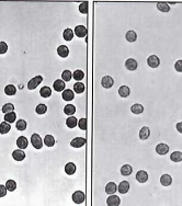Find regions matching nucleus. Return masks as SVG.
<instances>
[{
  "mask_svg": "<svg viewBox=\"0 0 182 206\" xmlns=\"http://www.w3.org/2000/svg\"><path fill=\"white\" fill-rule=\"evenodd\" d=\"M10 130H11V125H10V123L8 122H2L1 124H0V134H7V133L10 132Z\"/></svg>",
  "mask_w": 182,
  "mask_h": 206,
  "instance_id": "22",
  "label": "nucleus"
},
{
  "mask_svg": "<svg viewBox=\"0 0 182 206\" xmlns=\"http://www.w3.org/2000/svg\"><path fill=\"white\" fill-rule=\"evenodd\" d=\"M57 54L63 58H66L69 55V49L66 45H60L57 47Z\"/></svg>",
  "mask_w": 182,
  "mask_h": 206,
  "instance_id": "14",
  "label": "nucleus"
},
{
  "mask_svg": "<svg viewBox=\"0 0 182 206\" xmlns=\"http://www.w3.org/2000/svg\"><path fill=\"white\" fill-rule=\"evenodd\" d=\"M149 136H150V130L147 126L141 127V131H139V138L141 140H146Z\"/></svg>",
  "mask_w": 182,
  "mask_h": 206,
  "instance_id": "15",
  "label": "nucleus"
},
{
  "mask_svg": "<svg viewBox=\"0 0 182 206\" xmlns=\"http://www.w3.org/2000/svg\"><path fill=\"white\" fill-rule=\"evenodd\" d=\"M101 84H102L103 88L110 89V88H112L113 84H114V80L112 79V77L106 76V77H103L102 79H101Z\"/></svg>",
  "mask_w": 182,
  "mask_h": 206,
  "instance_id": "7",
  "label": "nucleus"
},
{
  "mask_svg": "<svg viewBox=\"0 0 182 206\" xmlns=\"http://www.w3.org/2000/svg\"><path fill=\"white\" fill-rule=\"evenodd\" d=\"M44 144L47 147H53L55 145V138L52 135H46L44 138Z\"/></svg>",
  "mask_w": 182,
  "mask_h": 206,
  "instance_id": "32",
  "label": "nucleus"
},
{
  "mask_svg": "<svg viewBox=\"0 0 182 206\" xmlns=\"http://www.w3.org/2000/svg\"><path fill=\"white\" fill-rule=\"evenodd\" d=\"M74 32L78 37H84L87 35V28L84 27V25H77L75 28Z\"/></svg>",
  "mask_w": 182,
  "mask_h": 206,
  "instance_id": "12",
  "label": "nucleus"
},
{
  "mask_svg": "<svg viewBox=\"0 0 182 206\" xmlns=\"http://www.w3.org/2000/svg\"><path fill=\"white\" fill-rule=\"evenodd\" d=\"M156 152L160 155V156H165V155H167L169 152V146L167 144H162V143L158 144L156 146Z\"/></svg>",
  "mask_w": 182,
  "mask_h": 206,
  "instance_id": "5",
  "label": "nucleus"
},
{
  "mask_svg": "<svg viewBox=\"0 0 182 206\" xmlns=\"http://www.w3.org/2000/svg\"><path fill=\"white\" fill-rule=\"evenodd\" d=\"M6 187H7L8 191L13 192L17 189V183H15V181H13V180H8L7 182H6Z\"/></svg>",
  "mask_w": 182,
  "mask_h": 206,
  "instance_id": "38",
  "label": "nucleus"
},
{
  "mask_svg": "<svg viewBox=\"0 0 182 206\" xmlns=\"http://www.w3.org/2000/svg\"><path fill=\"white\" fill-rule=\"evenodd\" d=\"M129 93H131V90H129V88L127 86H122V87H120V89H119V94H120L122 98H126V97H128Z\"/></svg>",
  "mask_w": 182,
  "mask_h": 206,
  "instance_id": "27",
  "label": "nucleus"
},
{
  "mask_svg": "<svg viewBox=\"0 0 182 206\" xmlns=\"http://www.w3.org/2000/svg\"><path fill=\"white\" fill-rule=\"evenodd\" d=\"M137 66H138V64H137V62L134 58H128V59H126V62H125V67H126V69L131 70V71L136 70Z\"/></svg>",
  "mask_w": 182,
  "mask_h": 206,
  "instance_id": "9",
  "label": "nucleus"
},
{
  "mask_svg": "<svg viewBox=\"0 0 182 206\" xmlns=\"http://www.w3.org/2000/svg\"><path fill=\"white\" fill-rule=\"evenodd\" d=\"M17 118V114H15L13 111L12 112H8L5 114V121L8 123H13Z\"/></svg>",
  "mask_w": 182,
  "mask_h": 206,
  "instance_id": "29",
  "label": "nucleus"
},
{
  "mask_svg": "<svg viewBox=\"0 0 182 206\" xmlns=\"http://www.w3.org/2000/svg\"><path fill=\"white\" fill-rule=\"evenodd\" d=\"M75 112H76V108H75L74 104H67V105L64 108V113L66 115H74Z\"/></svg>",
  "mask_w": 182,
  "mask_h": 206,
  "instance_id": "30",
  "label": "nucleus"
},
{
  "mask_svg": "<svg viewBox=\"0 0 182 206\" xmlns=\"http://www.w3.org/2000/svg\"><path fill=\"white\" fill-rule=\"evenodd\" d=\"M63 99H64L65 101H72V99H74V91L72 90H70V89H66V90H64L63 91V94H62Z\"/></svg>",
  "mask_w": 182,
  "mask_h": 206,
  "instance_id": "20",
  "label": "nucleus"
},
{
  "mask_svg": "<svg viewBox=\"0 0 182 206\" xmlns=\"http://www.w3.org/2000/svg\"><path fill=\"white\" fill-rule=\"evenodd\" d=\"M118 190V187L114 182H109L108 184L106 185V194H114L115 192Z\"/></svg>",
  "mask_w": 182,
  "mask_h": 206,
  "instance_id": "19",
  "label": "nucleus"
},
{
  "mask_svg": "<svg viewBox=\"0 0 182 206\" xmlns=\"http://www.w3.org/2000/svg\"><path fill=\"white\" fill-rule=\"evenodd\" d=\"M118 190L121 194H125V193H127L129 190V183L127 182V181H122V182L119 184Z\"/></svg>",
  "mask_w": 182,
  "mask_h": 206,
  "instance_id": "16",
  "label": "nucleus"
},
{
  "mask_svg": "<svg viewBox=\"0 0 182 206\" xmlns=\"http://www.w3.org/2000/svg\"><path fill=\"white\" fill-rule=\"evenodd\" d=\"M7 50H8L7 43H5V42H0V54L7 53Z\"/></svg>",
  "mask_w": 182,
  "mask_h": 206,
  "instance_id": "45",
  "label": "nucleus"
},
{
  "mask_svg": "<svg viewBox=\"0 0 182 206\" xmlns=\"http://www.w3.org/2000/svg\"><path fill=\"white\" fill-rule=\"evenodd\" d=\"M147 64L150 68H157L160 65V59H159L158 56L156 55H150L147 58Z\"/></svg>",
  "mask_w": 182,
  "mask_h": 206,
  "instance_id": "4",
  "label": "nucleus"
},
{
  "mask_svg": "<svg viewBox=\"0 0 182 206\" xmlns=\"http://www.w3.org/2000/svg\"><path fill=\"white\" fill-rule=\"evenodd\" d=\"M63 37L65 38V41H72L74 38V31L72 29H66L63 32Z\"/></svg>",
  "mask_w": 182,
  "mask_h": 206,
  "instance_id": "24",
  "label": "nucleus"
},
{
  "mask_svg": "<svg viewBox=\"0 0 182 206\" xmlns=\"http://www.w3.org/2000/svg\"><path fill=\"white\" fill-rule=\"evenodd\" d=\"M160 183L163 185V187H169V185L172 183V178H171V175L169 174H163L161 175L160 178Z\"/></svg>",
  "mask_w": 182,
  "mask_h": 206,
  "instance_id": "18",
  "label": "nucleus"
},
{
  "mask_svg": "<svg viewBox=\"0 0 182 206\" xmlns=\"http://www.w3.org/2000/svg\"><path fill=\"white\" fill-rule=\"evenodd\" d=\"M125 37H126V40L128 42L133 43V42H135L137 40V34L135 33V31H128L125 34Z\"/></svg>",
  "mask_w": 182,
  "mask_h": 206,
  "instance_id": "34",
  "label": "nucleus"
},
{
  "mask_svg": "<svg viewBox=\"0 0 182 206\" xmlns=\"http://www.w3.org/2000/svg\"><path fill=\"white\" fill-rule=\"evenodd\" d=\"M170 160L173 162H180L182 161V152L180 151H173L170 155Z\"/></svg>",
  "mask_w": 182,
  "mask_h": 206,
  "instance_id": "26",
  "label": "nucleus"
},
{
  "mask_svg": "<svg viewBox=\"0 0 182 206\" xmlns=\"http://www.w3.org/2000/svg\"><path fill=\"white\" fill-rule=\"evenodd\" d=\"M177 130H178V132L182 134V122H180L177 124Z\"/></svg>",
  "mask_w": 182,
  "mask_h": 206,
  "instance_id": "48",
  "label": "nucleus"
},
{
  "mask_svg": "<svg viewBox=\"0 0 182 206\" xmlns=\"http://www.w3.org/2000/svg\"><path fill=\"white\" fill-rule=\"evenodd\" d=\"M7 187H6V185H2L0 184V197H3L7 195Z\"/></svg>",
  "mask_w": 182,
  "mask_h": 206,
  "instance_id": "46",
  "label": "nucleus"
},
{
  "mask_svg": "<svg viewBox=\"0 0 182 206\" xmlns=\"http://www.w3.org/2000/svg\"><path fill=\"white\" fill-rule=\"evenodd\" d=\"M12 158L15 159V161H22L25 158V152H24L22 149H17V150L12 151Z\"/></svg>",
  "mask_w": 182,
  "mask_h": 206,
  "instance_id": "8",
  "label": "nucleus"
},
{
  "mask_svg": "<svg viewBox=\"0 0 182 206\" xmlns=\"http://www.w3.org/2000/svg\"><path fill=\"white\" fill-rule=\"evenodd\" d=\"M40 94H41V97H43V98H48V97H50V94H52V90H50V87L45 86L43 87V88H41Z\"/></svg>",
  "mask_w": 182,
  "mask_h": 206,
  "instance_id": "33",
  "label": "nucleus"
},
{
  "mask_svg": "<svg viewBox=\"0 0 182 206\" xmlns=\"http://www.w3.org/2000/svg\"><path fill=\"white\" fill-rule=\"evenodd\" d=\"M72 77H74V79L77 80V81H81L82 79L84 78V74L82 70H79L77 69L74 71V74H72Z\"/></svg>",
  "mask_w": 182,
  "mask_h": 206,
  "instance_id": "35",
  "label": "nucleus"
},
{
  "mask_svg": "<svg viewBox=\"0 0 182 206\" xmlns=\"http://www.w3.org/2000/svg\"><path fill=\"white\" fill-rule=\"evenodd\" d=\"M66 125H67V127H69V128H74V127H76L77 125H78V120H77L75 116L70 115L69 118L66 120Z\"/></svg>",
  "mask_w": 182,
  "mask_h": 206,
  "instance_id": "21",
  "label": "nucleus"
},
{
  "mask_svg": "<svg viewBox=\"0 0 182 206\" xmlns=\"http://www.w3.org/2000/svg\"><path fill=\"white\" fill-rule=\"evenodd\" d=\"M84 144H86V139L84 137H76L70 141V146L74 147V148H80Z\"/></svg>",
  "mask_w": 182,
  "mask_h": 206,
  "instance_id": "6",
  "label": "nucleus"
},
{
  "mask_svg": "<svg viewBox=\"0 0 182 206\" xmlns=\"http://www.w3.org/2000/svg\"><path fill=\"white\" fill-rule=\"evenodd\" d=\"M27 122L24 120H19L17 123H15V127H17V130L18 131H24V130H27Z\"/></svg>",
  "mask_w": 182,
  "mask_h": 206,
  "instance_id": "39",
  "label": "nucleus"
},
{
  "mask_svg": "<svg viewBox=\"0 0 182 206\" xmlns=\"http://www.w3.org/2000/svg\"><path fill=\"white\" fill-rule=\"evenodd\" d=\"M78 126L81 131H86L87 130V118H82L78 121Z\"/></svg>",
  "mask_w": 182,
  "mask_h": 206,
  "instance_id": "44",
  "label": "nucleus"
},
{
  "mask_svg": "<svg viewBox=\"0 0 182 206\" xmlns=\"http://www.w3.org/2000/svg\"><path fill=\"white\" fill-rule=\"evenodd\" d=\"M72 72L70 71V70H64L62 74V79L64 80V81H69V80H72Z\"/></svg>",
  "mask_w": 182,
  "mask_h": 206,
  "instance_id": "40",
  "label": "nucleus"
},
{
  "mask_svg": "<svg viewBox=\"0 0 182 206\" xmlns=\"http://www.w3.org/2000/svg\"><path fill=\"white\" fill-rule=\"evenodd\" d=\"M157 9L159 10V11L161 12H169L170 11V7H169V5L166 2H158L157 3Z\"/></svg>",
  "mask_w": 182,
  "mask_h": 206,
  "instance_id": "37",
  "label": "nucleus"
},
{
  "mask_svg": "<svg viewBox=\"0 0 182 206\" xmlns=\"http://www.w3.org/2000/svg\"><path fill=\"white\" fill-rule=\"evenodd\" d=\"M86 200V195L82 191H76L72 194V202L76 204H82Z\"/></svg>",
  "mask_w": 182,
  "mask_h": 206,
  "instance_id": "2",
  "label": "nucleus"
},
{
  "mask_svg": "<svg viewBox=\"0 0 182 206\" xmlns=\"http://www.w3.org/2000/svg\"><path fill=\"white\" fill-rule=\"evenodd\" d=\"M29 145V140L27 139V137L24 136H20L19 138L17 139V146L18 148L20 149H25Z\"/></svg>",
  "mask_w": 182,
  "mask_h": 206,
  "instance_id": "13",
  "label": "nucleus"
},
{
  "mask_svg": "<svg viewBox=\"0 0 182 206\" xmlns=\"http://www.w3.org/2000/svg\"><path fill=\"white\" fill-rule=\"evenodd\" d=\"M120 203H121L120 197L114 194H111L110 196L108 197V200H106V204H108L109 206H118L120 205Z\"/></svg>",
  "mask_w": 182,
  "mask_h": 206,
  "instance_id": "10",
  "label": "nucleus"
},
{
  "mask_svg": "<svg viewBox=\"0 0 182 206\" xmlns=\"http://www.w3.org/2000/svg\"><path fill=\"white\" fill-rule=\"evenodd\" d=\"M15 110V105L12 104V103H6L5 105L2 106V112L5 113H8V112H12V111Z\"/></svg>",
  "mask_w": 182,
  "mask_h": 206,
  "instance_id": "42",
  "label": "nucleus"
},
{
  "mask_svg": "<svg viewBox=\"0 0 182 206\" xmlns=\"http://www.w3.org/2000/svg\"><path fill=\"white\" fill-rule=\"evenodd\" d=\"M136 180L139 183L147 182V180H148V173L144 170H139L138 172L136 173Z\"/></svg>",
  "mask_w": 182,
  "mask_h": 206,
  "instance_id": "11",
  "label": "nucleus"
},
{
  "mask_svg": "<svg viewBox=\"0 0 182 206\" xmlns=\"http://www.w3.org/2000/svg\"><path fill=\"white\" fill-rule=\"evenodd\" d=\"M46 111H47V106H46L45 104H38V105L36 106V109H35V112L37 113V114H40V115L45 114Z\"/></svg>",
  "mask_w": 182,
  "mask_h": 206,
  "instance_id": "41",
  "label": "nucleus"
},
{
  "mask_svg": "<svg viewBox=\"0 0 182 206\" xmlns=\"http://www.w3.org/2000/svg\"><path fill=\"white\" fill-rule=\"evenodd\" d=\"M175 68L178 72H182V60H178V62H176Z\"/></svg>",
  "mask_w": 182,
  "mask_h": 206,
  "instance_id": "47",
  "label": "nucleus"
},
{
  "mask_svg": "<svg viewBox=\"0 0 182 206\" xmlns=\"http://www.w3.org/2000/svg\"><path fill=\"white\" fill-rule=\"evenodd\" d=\"M133 172V168L129 165H124L121 168V174L127 177V175H131V173Z\"/></svg>",
  "mask_w": 182,
  "mask_h": 206,
  "instance_id": "28",
  "label": "nucleus"
},
{
  "mask_svg": "<svg viewBox=\"0 0 182 206\" xmlns=\"http://www.w3.org/2000/svg\"><path fill=\"white\" fill-rule=\"evenodd\" d=\"M131 111H132L134 114H141L144 112V106L139 104V103H136V104H133L132 108H131Z\"/></svg>",
  "mask_w": 182,
  "mask_h": 206,
  "instance_id": "25",
  "label": "nucleus"
},
{
  "mask_svg": "<svg viewBox=\"0 0 182 206\" xmlns=\"http://www.w3.org/2000/svg\"><path fill=\"white\" fill-rule=\"evenodd\" d=\"M65 172L67 173L68 175H72L76 172V165L74 162H68L65 165Z\"/></svg>",
  "mask_w": 182,
  "mask_h": 206,
  "instance_id": "17",
  "label": "nucleus"
},
{
  "mask_svg": "<svg viewBox=\"0 0 182 206\" xmlns=\"http://www.w3.org/2000/svg\"><path fill=\"white\" fill-rule=\"evenodd\" d=\"M53 88L55 89V91H58V92L64 91L65 81L64 80H56V81L54 82V84H53Z\"/></svg>",
  "mask_w": 182,
  "mask_h": 206,
  "instance_id": "23",
  "label": "nucleus"
},
{
  "mask_svg": "<svg viewBox=\"0 0 182 206\" xmlns=\"http://www.w3.org/2000/svg\"><path fill=\"white\" fill-rule=\"evenodd\" d=\"M31 144L35 149H41L43 147V140L38 134H33L31 136Z\"/></svg>",
  "mask_w": 182,
  "mask_h": 206,
  "instance_id": "1",
  "label": "nucleus"
},
{
  "mask_svg": "<svg viewBox=\"0 0 182 206\" xmlns=\"http://www.w3.org/2000/svg\"><path fill=\"white\" fill-rule=\"evenodd\" d=\"M89 5L87 1H84L82 3H80L79 6V11L81 12V13H84V15H86V13H88V9H89Z\"/></svg>",
  "mask_w": 182,
  "mask_h": 206,
  "instance_id": "43",
  "label": "nucleus"
},
{
  "mask_svg": "<svg viewBox=\"0 0 182 206\" xmlns=\"http://www.w3.org/2000/svg\"><path fill=\"white\" fill-rule=\"evenodd\" d=\"M15 92H17V88L13 84H8L5 88V93L7 96H15Z\"/></svg>",
  "mask_w": 182,
  "mask_h": 206,
  "instance_id": "31",
  "label": "nucleus"
},
{
  "mask_svg": "<svg viewBox=\"0 0 182 206\" xmlns=\"http://www.w3.org/2000/svg\"><path fill=\"white\" fill-rule=\"evenodd\" d=\"M74 91L76 92V93H82V92L84 91V84L79 81L76 82V84H74Z\"/></svg>",
  "mask_w": 182,
  "mask_h": 206,
  "instance_id": "36",
  "label": "nucleus"
},
{
  "mask_svg": "<svg viewBox=\"0 0 182 206\" xmlns=\"http://www.w3.org/2000/svg\"><path fill=\"white\" fill-rule=\"evenodd\" d=\"M42 81H43L42 76H35L34 78L30 79L29 84H28V88H29V90H34L35 88H37V86L41 84Z\"/></svg>",
  "mask_w": 182,
  "mask_h": 206,
  "instance_id": "3",
  "label": "nucleus"
}]
</instances>
